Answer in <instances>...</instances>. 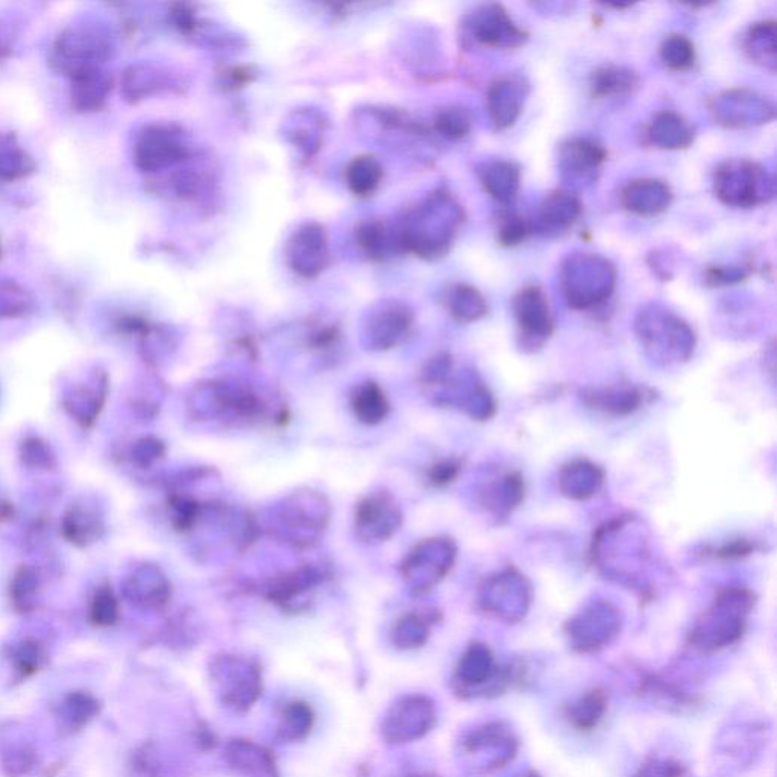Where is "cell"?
Masks as SVG:
<instances>
[{
    "label": "cell",
    "instance_id": "cell-37",
    "mask_svg": "<svg viewBox=\"0 0 777 777\" xmlns=\"http://www.w3.org/2000/svg\"><path fill=\"white\" fill-rule=\"evenodd\" d=\"M749 275L746 266H712L706 271V283L714 287L732 286L743 283Z\"/></svg>",
    "mask_w": 777,
    "mask_h": 777
},
{
    "label": "cell",
    "instance_id": "cell-14",
    "mask_svg": "<svg viewBox=\"0 0 777 777\" xmlns=\"http://www.w3.org/2000/svg\"><path fill=\"white\" fill-rule=\"evenodd\" d=\"M647 139L656 148L686 149L693 145L696 131L693 125L676 111H659L647 126Z\"/></svg>",
    "mask_w": 777,
    "mask_h": 777
},
{
    "label": "cell",
    "instance_id": "cell-30",
    "mask_svg": "<svg viewBox=\"0 0 777 777\" xmlns=\"http://www.w3.org/2000/svg\"><path fill=\"white\" fill-rule=\"evenodd\" d=\"M436 128L442 136L451 140H460L468 136L472 128V116L466 108L448 107L438 114Z\"/></svg>",
    "mask_w": 777,
    "mask_h": 777
},
{
    "label": "cell",
    "instance_id": "cell-32",
    "mask_svg": "<svg viewBox=\"0 0 777 777\" xmlns=\"http://www.w3.org/2000/svg\"><path fill=\"white\" fill-rule=\"evenodd\" d=\"M20 457H22L23 463L29 468L49 469L55 466L57 459H55L54 451L49 447L48 442L43 439L26 438L20 445Z\"/></svg>",
    "mask_w": 777,
    "mask_h": 777
},
{
    "label": "cell",
    "instance_id": "cell-2",
    "mask_svg": "<svg viewBox=\"0 0 777 777\" xmlns=\"http://www.w3.org/2000/svg\"><path fill=\"white\" fill-rule=\"evenodd\" d=\"M714 192L729 207L753 208L773 199L774 181L756 161L730 158L715 169Z\"/></svg>",
    "mask_w": 777,
    "mask_h": 777
},
{
    "label": "cell",
    "instance_id": "cell-36",
    "mask_svg": "<svg viewBox=\"0 0 777 777\" xmlns=\"http://www.w3.org/2000/svg\"><path fill=\"white\" fill-rule=\"evenodd\" d=\"M424 638V624L412 615L403 618L395 627L394 641L397 642L398 647H404V649L416 647V645H421Z\"/></svg>",
    "mask_w": 777,
    "mask_h": 777
},
{
    "label": "cell",
    "instance_id": "cell-16",
    "mask_svg": "<svg viewBox=\"0 0 777 777\" xmlns=\"http://www.w3.org/2000/svg\"><path fill=\"white\" fill-rule=\"evenodd\" d=\"M107 397V378L98 377L95 384H85L73 389L64 400L67 412L82 427H92L101 413Z\"/></svg>",
    "mask_w": 777,
    "mask_h": 777
},
{
    "label": "cell",
    "instance_id": "cell-42",
    "mask_svg": "<svg viewBox=\"0 0 777 777\" xmlns=\"http://www.w3.org/2000/svg\"><path fill=\"white\" fill-rule=\"evenodd\" d=\"M456 474L457 466L454 465V463H441V465H436L435 468H431L428 479H430L431 483L441 486L451 482V480L456 477Z\"/></svg>",
    "mask_w": 777,
    "mask_h": 777
},
{
    "label": "cell",
    "instance_id": "cell-1",
    "mask_svg": "<svg viewBox=\"0 0 777 777\" xmlns=\"http://www.w3.org/2000/svg\"><path fill=\"white\" fill-rule=\"evenodd\" d=\"M617 286V269L608 258L574 252L559 269V287L571 309L586 310L608 301Z\"/></svg>",
    "mask_w": 777,
    "mask_h": 777
},
{
    "label": "cell",
    "instance_id": "cell-28",
    "mask_svg": "<svg viewBox=\"0 0 777 777\" xmlns=\"http://www.w3.org/2000/svg\"><path fill=\"white\" fill-rule=\"evenodd\" d=\"M347 178L356 195L366 196L380 184L381 167L371 157H360L348 167Z\"/></svg>",
    "mask_w": 777,
    "mask_h": 777
},
{
    "label": "cell",
    "instance_id": "cell-8",
    "mask_svg": "<svg viewBox=\"0 0 777 777\" xmlns=\"http://www.w3.org/2000/svg\"><path fill=\"white\" fill-rule=\"evenodd\" d=\"M582 213L583 204L579 196L568 190H554L536 207L533 218L529 219L530 227L532 233L554 239L568 233Z\"/></svg>",
    "mask_w": 777,
    "mask_h": 777
},
{
    "label": "cell",
    "instance_id": "cell-38",
    "mask_svg": "<svg viewBox=\"0 0 777 777\" xmlns=\"http://www.w3.org/2000/svg\"><path fill=\"white\" fill-rule=\"evenodd\" d=\"M31 302L26 298L23 290L0 289V318H16V316L23 315L28 312Z\"/></svg>",
    "mask_w": 777,
    "mask_h": 777
},
{
    "label": "cell",
    "instance_id": "cell-26",
    "mask_svg": "<svg viewBox=\"0 0 777 777\" xmlns=\"http://www.w3.org/2000/svg\"><path fill=\"white\" fill-rule=\"evenodd\" d=\"M448 306L454 318L460 321H476L488 312L485 296L468 284H457L448 296Z\"/></svg>",
    "mask_w": 777,
    "mask_h": 777
},
{
    "label": "cell",
    "instance_id": "cell-22",
    "mask_svg": "<svg viewBox=\"0 0 777 777\" xmlns=\"http://www.w3.org/2000/svg\"><path fill=\"white\" fill-rule=\"evenodd\" d=\"M746 52L755 63L776 72V22L764 20L750 26L746 35Z\"/></svg>",
    "mask_w": 777,
    "mask_h": 777
},
{
    "label": "cell",
    "instance_id": "cell-21",
    "mask_svg": "<svg viewBox=\"0 0 777 777\" xmlns=\"http://www.w3.org/2000/svg\"><path fill=\"white\" fill-rule=\"evenodd\" d=\"M227 756L231 767L246 776L262 774V777H277L271 756L255 744L246 743V741L231 743L228 746Z\"/></svg>",
    "mask_w": 777,
    "mask_h": 777
},
{
    "label": "cell",
    "instance_id": "cell-18",
    "mask_svg": "<svg viewBox=\"0 0 777 777\" xmlns=\"http://www.w3.org/2000/svg\"><path fill=\"white\" fill-rule=\"evenodd\" d=\"M325 257L324 234L319 228L309 225L296 234L290 249L293 269L304 275H315L324 266Z\"/></svg>",
    "mask_w": 777,
    "mask_h": 777
},
{
    "label": "cell",
    "instance_id": "cell-3",
    "mask_svg": "<svg viewBox=\"0 0 777 777\" xmlns=\"http://www.w3.org/2000/svg\"><path fill=\"white\" fill-rule=\"evenodd\" d=\"M419 219L415 230L406 231V245L422 257H441L453 245L463 211L448 193H438L424 205Z\"/></svg>",
    "mask_w": 777,
    "mask_h": 777
},
{
    "label": "cell",
    "instance_id": "cell-40",
    "mask_svg": "<svg viewBox=\"0 0 777 777\" xmlns=\"http://www.w3.org/2000/svg\"><path fill=\"white\" fill-rule=\"evenodd\" d=\"M164 454L163 442L154 438H145L137 442L133 450V459L137 465L148 466Z\"/></svg>",
    "mask_w": 777,
    "mask_h": 777
},
{
    "label": "cell",
    "instance_id": "cell-31",
    "mask_svg": "<svg viewBox=\"0 0 777 777\" xmlns=\"http://www.w3.org/2000/svg\"><path fill=\"white\" fill-rule=\"evenodd\" d=\"M119 618V601L110 585L101 586L96 591L90 606V620L95 626L110 627Z\"/></svg>",
    "mask_w": 777,
    "mask_h": 777
},
{
    "label": "cell",
    "instance_id": "cell-35",
    "mask_svg": "<svg viewBox=\"0 0 777 777\" xmlns=\"http://www.w3.org/2000/svg\"><path fill=\"white\" fill-rule=\"evenodd\" d=\"M169 506L175 529L180 530V532L192 529L193 524L198 520L199 504L192 498L174 494L169 497Z\"/></svg>",
    "mask_w": 777,
    "mask_h": 777
},
{
    "label": "cell",
    "instance_id": "cell-27",
    "mask_svg": "<svg viewBox=\"0 0 777 777\" xmlns=\"http://www.w3.org/2000/svg\"><path fill=\"white\" fill-rule=\"evenodd\" d=\"M661 60L674 72H686L696 63V48L693 41L685 35L673 34L665 38L661 45Z\"/></svg>",
    "mask_w": 777,
    "mask_h": 777
},
{
    "label": "cell",
    "instance_id": "cell-11",
    "mask_svg": "<svg viewBox=\"0 0 777 777\" xmlns=\"http://www.w3.org/2000/svg\"><path fill=\"white\" fill-rule=\"evenodd\" d=\"M513 313L524 336L545 339L553 331V316L547 295L539 286H527L513 298Z\"/></svg>",
    "mask_w": 777,
    "mask_h": 777
},
{
    "label": "cell",
    "instance_id": "cell-13",
    "mask_svg": "<svg viewBox=\"0 0 777 777\" xmlns=\"http://www.w3.org/2000/svg\"><path fill=\"white\" fill-rule=\"evenodd\" d=\"M225 659L219 667L218 677L222 682L224 700L236 708H248L257 699L260 691V676L257 668L251 667L248 662L237 659Z\"/></svg>",
    "mask_w": 777,
    "mask_h": 777
},
{
    "label": "cell",
    "instance_id": "cell-20",
    "mask_svg": "<svg viewBox=\"0 0 777 777\" xmlns=\"http://www.w3.org/2000/svg\"><path fill=\"white\" fill-rule=\"evenodd\" d=\"M351 409L354 415L363 424H380L387 413L391 410L386 394L381 389L380 384L375 381H366V383L357 386L351 397Z\"/></svg>",
    "mask_w": 777,
    "mask_h": 777
},
{
    "label": "cell",
    "instance_id": "cell-34",
    "mask_svg": "<svg viewBox=\"0 0 777 777\" xmlns=\"http://www.w3.org/2000/svg\"><path fill=\"white\" fill-rule=\"evenodd\" d=\"M313 712L306 703L295 702L286 709L284 727L287 738L306 737L312 730Z\"/></svg>",
    "mask_w": 777,
    "mask_h": 777
},
{
    "label": "cell",
    "instance_id": "cell-4",
    "mask_svg": "<svg viewBox=\"0 0 777 777\" xmlns=\"http://www.w3.org/2000/svg\"><path fill=\"white\" fill-rule=\"evenodd\" d=\"M530 93V82L521 73H506L489 84L486 92V113L495 131L515 125L523 113Z\"/></svg>",
    "mask_w": 777,
    "mask_h": 777
},
{
    "label": "cell",
    "instance_id": "cell-15",
    "mask_svg": "<svg viewBox=\"0 0 777 777\" xmlns=\"http://www.w3.org/2000/svg\"><path fill=\"white\" fill-rule=\"evenodd\" d=\"M479 177L485 192L501 204H509L520 192L521 169L513 161H488L479 170Z\"/></svg>",
    "mask_w": 777,
    "mask_h": 777
},
{
    "label": "cell",
    "instance_id": "cell-41",
    "mask_svg": "<svg viewBox=\"0 0 777 777\" xmlns=\"http://www.w3.org/2000/svg\"><path fill=\"white\" fill-rule=\"evenodd\" d=\"M17 665L25 674L34 673L40 667L41 650L35 642L26 641L20 645L16 655Z\"/></svg>",
    "mask_w": 777,
    "mask_h": 777
},
{
    "label": "cell",
    "instance_id": "cell-7",
    "mask_svg": "<svg viewBox=\"0 0 777 777\" xmlns=\"http://www.w3.org/2000/svg\"><path fill=\"white\" fill-rule=\"evenodd\" d=\"M608 151L600 143L585 137H574L559 148L560 177L573 186H588L597 180Z\"/></svg>",
    "mask_w": 777,
    "mask_h": 777
},
{
    "label": "cell",
    "instance_id": "cell-12",
    "mask_svg": "<svg viewBox=\"0 0 777 777\" xmlns=\"http://www.w3.org/2000/svg\"><path fill=\"white\" fill-rule=\"evenodd\" d=\"M671 202H673V190L661 180H653V178L633 180L623 190L624 207L642 218H653L664 213Z\"/></svg>",
    "mask_w": 777,
    "mask_h": 777
},
{
    "label": "cell",
    "instance_id": "cell-24",
    "mask_svg": "<svg viewBox=\"0 0 777 777\" xmlns=\"http://www.w3.org/2000/svg\"><path fill=\"white\" fill-rule=\"evenodd\" d=\"M319 576L312 568H301L284 577H278L269 586L268 595L274 603L289 606L295 598L302 597L316 585Z\"/></svg>",
    "mask_w": 777,
    "mask_h": 777
},
{
    "label": "cell",
    "instance_id": "cell-19",
    "mask_svg": "<svg viewBox=\"0 0 777 777\" xmlns=\"http://www.w3.org/2000/svg\"><path fill=\"white\" fill-rule=\"evenodd\" d=\"M638 84V75L629 67L604 64L592 73L589 87L594 98H615L633 92Z\"/></svg>",
    "mask_w": 777,
    "mask_h": 777
},
{
    "label": "cell",
    "instance_id": "cell-10",
    "mask_svg": "<svg viewBox=\"0 0 777 777\" xmlns=\"http://www.w3.org/2000/svg\"><path fill=\"white\" fill-rule=\"evenodd\" d=\"M400 523V510L389 492L368 495L357 504V530L363 538L384 541L397 532Z\"/></svg>",
    "mask_w": 777,
    "mask_h": 777
},
{
    "label": "cell",
    "instance_id": "cell-23",
    "mask_svg": "<svg viewBox=\"0 0 777 777\" xmlns=\"http://www.w3.org/2000/svg\"><path fill=\"white\" fill-rule=\"evenodd\" d=\"M180 152V145L163 129H151L145 134L137 148V160L146 169L163 166L174 161Z\"/></svg>",
    "mask_w": 777,
    "mask_h": 777
},
{
    "label": "cell",
    "instance_id": "cell-5",
    "mask_svg": "<svg viewBox=\"0 0 777 777\" xmlns=\"http://www.w3.org/2000/svg\"><path fill=\"white\" fill-rule=\"evenodd\" d=\"M712 113L727 128H752L774 119V105L758 93L733 89L715 99Z\"/></svg>",
    "mask_w": 777,
    "mask_h": 777
},
{
    "label": "cell",
    "instance_id": "cell-39",
    "mask_svg": "<svg viewBox=\"0 0 777 777\" xmlns=\"http://www.w3.org/2000/svg\"><path fill=\"white\" fill-rule=\"evenodd\" d=\"M67 709L73 724L87 723L98 712V702L89 694L75 693L67 699Z\"/></svg>",
    "mask_w": 777,
    "mask_h": 777
},
{
    "label": "cell",
    "instance_id": "cell-17",
    "mask_svg": "<svg viewBox=\"0 0 777 777\" xmlns=\"http://www.w3.org/2000/svg\"><path fill=\"white\" fill-rule=\"evenodd\" d=\"M63 535L76 547H89L104 535V523L96 510L72 504L63 518Z\"/></svg>",
    "mask_w": 777,
    "mask_h": 777
},
{
    "label": "cell",
    "instance_id": "cell-6",
    "mask_svg": "<svg viewBox=\"0 0 777 777\" xmlns=\"http://www.w3.org/2000/svg\"><path fill=\"white\" fill-rule=\"evenodd\" d=\"M472 37L492 49L521 48L529 34L513 22L506 8L500 4L482 5L469 20Z\"/></svg>",
    "mask_w": 777,
    "mask_h": 777
},
{
    "label": "cell",
    "instance_id": "cell-9",
    "mask_svg": "<svg viewBox=\"0 0 777 777\" xmlns=\"http://www.w3.org/2000/svg\"><path fill=\"white\" fill-rule=\"evenodd\" d=\"M433 723V706L422 697H410L394 705L383 724L384 737L392 743L416 740Z\"/></svg>",
    "mask_w": 777,
    "mask_h": 777
},
{
    "label": "cell",
    "instance_id": "cell-33",
    "mask_svg": "<svg viewBox=\"0 0 777 777\" xmlns=\"http://www.w3.org/2000/svg\"><path fill=\"white\" fill-rule=\"evenodd\" d=\"M532 234L529 219L521 218L518 214H506L501 219L498 227V242L506 248L521 245Z\"/></svg>",
    "mask_w": 777,
    "mask_h": 777
},
{
    "label": "cell",
    "instance_id": "cell-25",
    "mask_svg": "<svg viewBox=\"0 0 777 777\" xmlns=\"http://www.w3.org/2000/svg\"><path fill=\"white\" fill-rule=\"evenodd\" d=\"M129 597L136 600L137 603L148 606V608H158L166 603L170 595V588L166 579L157 571L146 570L145 573L137 574L131 577L128 583Z\"/></svg>",
    "mask_w": 777,
    "mask_h": 777
},
{
    "label": "cell",
    "instance_id": "cell-29",
    "mask_svg": "<svg viewBox=\"0 0 777 777\" xmlns=\"http://www.w3.org/2000/svg\"><path fill=\"white\" fill-rule=\"evenodd\" d=\"M38 588H40V577L37 571L31 567L19 568L11 580V600L17 608L28 611L34 604Z\"/></svg>",
    "mask_w": 777,
    "mask_h": 777
}]
</instances>
